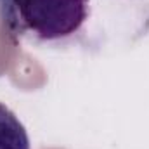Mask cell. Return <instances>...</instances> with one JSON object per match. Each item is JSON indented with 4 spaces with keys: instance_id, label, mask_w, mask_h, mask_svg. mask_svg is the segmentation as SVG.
I'll return each instance as SVG.
<instances>
[{
    "instance_id": "cell-2",
    "label": "cell",
    "mask_w": 149,
    "mask_h": 149,
    "mask_svg": "<svg viewBox=\"0 0 149 149\" xmlns=\"http://www.w3.org/2000/svg\"><path fill=\"white\" fill-rule=\"evenodd\" d=\"M0 149H31L24 125L3 102H0Z\"/></svg>"
},
{
    "instance_id": "cell-1",
    "label": "cell",
    "mask_w": 149,
    "mask_h": 149,
    "mask_svg": "<svg viewBox=\"0 0 149 149\" xmlns=\"http://www.w3.org/2000/svg\"><path fill=\"white\" fill-rule=\"evenodd\" d=\"M16 23L47 42L74 35L88 19L90 0H12Z\"/></svg>"
}]
</instances>
